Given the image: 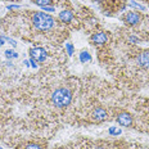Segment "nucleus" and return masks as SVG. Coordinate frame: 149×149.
Listing matches in <instances>:
<instances>
[{
    "mask_svg": "<svg viewBox=\"0 0 149 149\" xmlns=\"http://www.w3.org/2000/svg\"><path fill=\"white\" fill-rule=\"evenodd\" d=\"M66 46H67L68 54H70V55H72V54H73V46H72V44H67Z\"/></svg>",
    "mask_w": 149,
    "mask_h": 149,
    "instance_id": "2eb2a0df",
    "label": "nucleus"
},
{
    "mask_svg": "<svg viewBox=\"0 0 149 149\" xmlns=\"http://www.w3.org/2000/svg\"><path fill=\"white\" fill-rule=\"evenodd\" d=\"M125 22L130 26H135L140 22V15L136 12H129L126 15H125Z\"/></svg>",
    "mask_w": 149,
    "mask_h": 149,
    "instance_id": "39448f33",
    "label": "nucleus"
},
{
    "mask_svg": "<svg viewBox=\"0 0 149 149\" xmlns=\"http://www.w3.org/2000/svg\"><path fill=\"white\" fill-rule=\"evenodd\" d=\"M107 40H108V37H107V35H105L104 32H98V33H94V35L91 36V41L94 42V44H97V45L105 44Z\"/></svg>",
    "mask_w": 149,
    "mask_h": 149,
    "instance_id": "0eeeda50",
    "label": "nucleus"
},
{
    "mask_svg": "<svg viewBox=\"0 0 149 149\" xmlns=\"http://www.w3.org/2000/svg\"><path fill=\"white\" fill-rule=\"evenodd\" d=\"M130 5H131V7H136V8H139V9H141V10H144V7H143V5H139V4H136V3H134V1H131L130 3Z\"/></svg>",
    "mask_w": 149,
    "mask_h": 149,
    "instance_id": "dca6fc26",
    "label": "nucleus"
},
{
    "mask_svg": "<svg viewBox=\"0 0 149 149\" xmlns=\"http://www.w3.org/2000/svg\"><path fill=\"white\" fill-rule=\"evenodd\" d=\"M93 118H94L95 121L107 120V112H105V109H103V108H100V107L95 108L94 112H93Z\"/></svg>",
    "mask_w": 149,
    "mask_h": 149,
    "instance_id": "6e6552de",
    "label": "nucleus"
},
{
    "mask_svg": "<svg viewBox=\"0 0 149 149\" xmlns=\"http://www.w3.org/2000/svg\"><path fill=\"white\" fill-rule=\"evenodd\" d=\"M41 8L44 9L45 12H54V10H55V9L53 8V7H41Z\"/></svg>",
    "mask_w": 149,
    "mask_h": 149,
    "instance_id": "f3484780",
    "label": "nucleus"
},
{
    "mask_svg": "<svg viewBox=\"0 0 149 149\" xmlns=\"http://www.w3.org/2000/svg\"><path fill=\"white\" fill-rule=\"evenodd\" d=\"M17 8H19L18 5H8V9H17Z\"/></svg>",
    "mask_w": 149,
    "mask_h": 149,
    "instance_id": "412c9836",
    "label": "nucleus"
},
{
    "mask_svg": "<svg viewBox=\"0 0 149 149\" xmlns=\"http://www.w3.org/2000/svg\"><path fill=\"white\" fill-rule=\"evenodd\" d=\"M52 100L55 107L58 108H64L71 104L72 100V93L67 88H59L57 89L52 95Z\"/></svg>",
    "mask_w": 149,
    "mask_h": 149,
    "instance_id": "f03ea898",
    "label": "nucleus"
},
{
    "mask_svg": "<svg viewBox=\"0 0 149 149\" xmlns=\"http://www.w3.org/2000/svg\"><path fill=\"white\" fill-rule=\"evenodd\" d=\"M136 62H138L139 67L144 68V70H149V50L140 53L136 57Z\"/></svg>",
    "mask_w": 149,
    "mask_h": 149,
    "instance_id": "20e7f679",
    "label": "nucleus"
},
{
    "mask_svg": "<svg viewBox=\"0 0 149 149\" xmlns=\"http://www.w3.org/2000/svg\"><path fill=\"white\" fill-rule=\"evenodd\" d=\"M72 18H73V13L71 10H62L59 13V19L62 21V22H64V23L71 22Z\"/></svg>",
    "mask_w": 149,
    "mask_h": 149,
    "instance_id": "1a4fd4ad",
    "label": "nucleus"
},
{
    "mask_svg": "<svg viewBox=\"0 0 149 149\" xmlns=\"http://www.w3.org/2000/svg\"><path fill=\"white\" fill-rule=\"evenodd\" d=\"M130 41H131V42H139L140 40H139L138 37H135V36H131V37H130Z\"/></svg>",
    "mask_w": 149,
    "mask_h": 149,
    "instance_id": "a211bd4d",
    "label": "nucleus"
},
{
    "mask_svg": "<svg viewBox=\"0 0 149 149\" xmlns=\"http://www.w3.org/2000/svg\"><path fill=\"white\" fill-rule=\"evenodd\" d=\"M80 61H81L82 63H85V62H90L91 61V57H90V54L88 52H81V54H80Z\"/></svg>",
    "mask_w": 149,
    "mask_h": 149,
    "instance_id": "9d476101",
    "label": "nucleus"
},
{
    "mask_svg": "<svg viewBox=\"0 0 149 149\" xmlns=\"http://www.w3.org/2000/svg\"><path fill=\"white\" fill-rule=\"evenodd\" d=\"M109 134H112V135H120L121 134V130H116V127H111V129H109Z\"/></svg>",
    "mask_w": 149,
    "mask_h": 149,
    "instance_id": "ddd939ff",
    "label": "nucleus"
},
{
    "mask_svg": "<svg viewBox=\"0 0 149 149\" xmlns=\"http://www.w3.org/2000/svg\"><path fill=\"white\" fill-rule=\"evenodd\" d=\"M117 122L122 126L129 127L132 125V117L130 116L129 113H126V112H122V113H120L118 116H117Z\"/></svg>",
    "mask_w": 149,
    "mask_h": 149,
    "instance_id": "423d86ee",
    "label": "nucleus"
},
{
    "mask_svg": "<svg viewBox=\"0 0 149 149\" xmlns=\"http://www.w3.org/2000/svg\"><path fill=\"white\" fill-rule=\"evenodd\" d=\"M30 63H31V66H32L33 68L37 67V66H36V62H35V59H33V58H31V59H30Z\"/></svg>",
    "mask_w": 149,
    "mask_h": 149,
    "instance_id": "6ab92c4d",
    "label": "nucleus"
},
{
    "mask_svg": "<svg viewBox=\"0 0 149 149\" xmlns=\"http://www.w3.org/2000/svg\"><path fill=\"white\" fill-rule=\"evenodd\" d=\"M0 149H3V148H1V147H0Z\"/></svg>",
    "mask_w": 149,
    "mask_h": 149,
    "instance_id": "5701e85b",
    "label": "nucleus"
},
{
    "mask_svg": "<svg viewBox=\"0 0 149 149\" xmlns=\"http://www.w3.org/2000/svg\"><path fill=\"white\" fill-rule=\"evenodd\" d=\"M97 149H103V148H100V147H98V148H97Z\"/></svg>",
    "mask_w": 149,
    "mask_h": 149,
    "instance_id": "4be33fe9",
    "label": "nucleus"
},
{
    "mask_svg": "<svg viewBox=\"0 0 149 149\" xmlns=\"http://www.w3.org/2000/svg\"><path fill=\"white\" fill-rule=\"evenodd\" d=\"M4 42H5L4 36H0V46H1V45H4Z\"/></svg>",
    "mask_w": 149,
    "mask_h": 149,
    "instance_id": "aec40b11",
    "label": "nucleus"
},
{
    "mask_svg": "<svg viewBox=\"0 0 149 149\" xmlns=\"http://www.w3.org/2000/svg\"><path fill=\"white\" fill-rule=\"evenodd\" d=\"M30 54H31V58H33L36 62H40V63H42L46 59V57H48L46 50L42 48H32L30 50Z\"/></svg>",
    "mask_w": 149,
    "mask_h": 149,
    "instance_id": "7ed1b4c3",
    "label": "nucleus"
},
{
    "mask_svg": "<svg viewBox=\"0 0 149 149\" xmlns=\"http://www.w3.org/2000/svg\"><path fill=\"white\" fill-rule=\"evenodd\" d=\"M35 4L39 7H49L52 4V0H35Z\"/></svg>",
    "mask_w": 149,
    "mask_h": 149,
    "instance_id": "9b49d317",
    "label": "nucleus"
},
{
    "mask_svg": "<svg viewBox=\"0 0 149 149\" xmlns=\"http://www.w3.org/2000/svg\"><path fill=\"white\" fill-rule=\"evenodd\" d=\"M26 149H41V147H40V145H37V144H29L26 147Z\"/></svg>",
    "mask_w": 149,
    "mask_h": 149,
    "instance_id": "4468645a",
    "label": "nucleus"
},
{
    "mask_svg": "<svg viewBox=\"0 0 149 149\" xmlns=\"http://www.w3.org/2000/svg\"><path fill=\"white\" fill-rule=\"evenodd\" d=\"M5 57L8 58V59H13V58H17L18 54L13 50H5Z\"/></svg>",
    "mask_w": 149,
    "mask_h": 149,
    "instance_id": "f8f14e48",
    "label": "nucleus"
},
{
    "mask_svg": "<svg viewBox=\"0 0 149 149\" xmlns=\"http://www.w3.org/2000/svg\"><path fill=\"white\" fill-rule=\"evenodd\" d=\"M32 23L40 31H49L55 24L54 18L46 13H42V12H35V14L32 17Z\"/></svg>",
    "mask_w": 149,
    "mask_h": 149,
    "instance_id": "f257e3e1",
    "label": "nucleus"
}]
</instances>
